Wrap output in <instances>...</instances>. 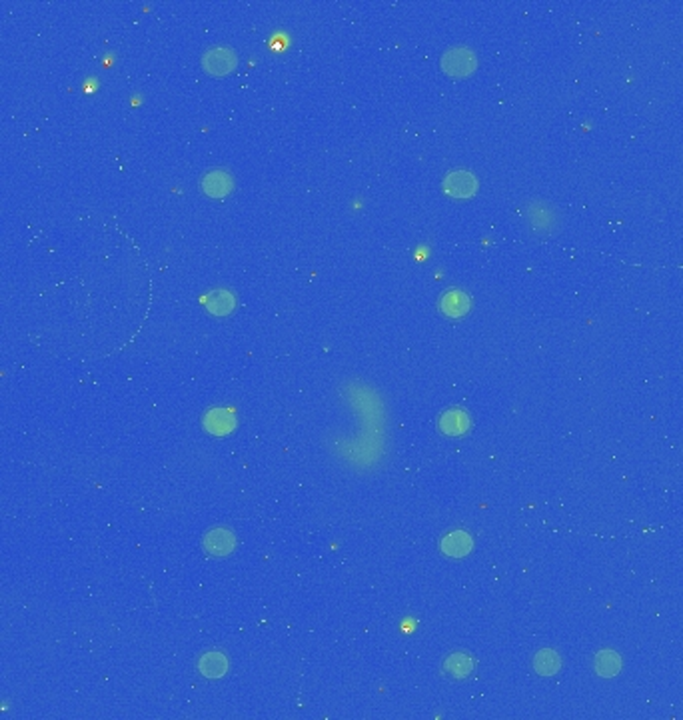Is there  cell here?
<instances>
[{"label":"cell","mask_w":683,"mask_h":720,"mask_svg":"<svg viewBox=\"0 0 683 720\" xmlns=\"http://www.w3.org/2000/svg\"><path fill=\"white\" fill-rule=\"evenodd\" d=\"M202 66L204 70L212 76H224L230 75L238 66V56L232 48L226 46H214L210 51H206L202 56Z\"/></svg>","instance_id":"1"},{"label":"cell","mask_w":683,"mask_h":720,"mask_svg":"<svg viewBox=\"0 0 683 720\" xmlns=\"http://www.w3.org/2000/svg\"><path fill=\"white\" fill-rule=\"evenodd\" d=\"M441 66L450 76H468L475 70L478 60H475V54L470 48L458 46V48H452V51L443 54Z\"/></svg>","instance_id":"2"},{"label":"cell","mask_w":683,"mask_h":720,"mask_svg":"<svg viewBox=\"0 0 683 720\" xmlns=\"http://www.w3.org/2000/svg\"><path fill=\"white\" fill-rule=\"evenodd\" d=\"M478 189V180L468 170H456L450 172L443 180V191L453 198H470Z\"/></svg>","instance_id":"3"},{"label":"cell","mask_w":683,"mask_h":720,"mask_svg":"<svg viewBox=\"0 0 683 720\" xmlns=\"http://www.w3.org/2000/svg\"><path fill=\"white\" fill-rule=\"evenodd\" d=\"M202 189L212 198H222L232 191V176L224 170H210L202 179Z\"/></svg>","instance_id":"4"},{"label":"cell","mask_w":683,"mask_h":720,"mask_svg":"<svg viewBox=\"0 0 683 720\" xmlns=\"http://www.w3.org/2000/svg\"><path fill=\"white\" fill-rule=\"evenodd\" d=\"M234 424H236L234 416L224 408H212L210 413L204 416V426L212 435H228L230 430H234Z\"/></svg>","instance_id":"5"},{"label":"cell","mask_w":683,"mask_h":720,"mask_svg":"<svg viewBox=\"0 0 683 720\" xmlns=\"http://www.w3.org/2000/svg\"><path fill=\"white\" fill-rule=\"evenodd\" d=\"M440 308L446 317H463L470 310V297L462 290H448L441 297Z\"/></svg>","instance_id":"6"},{"label":"cell","mask_w":683,"mask_h":720,"mask_svg":"<svg viewBox=\"0 0 683 720\" xmlns=\"http://www.w3.org/2000/svg\"><path fill=\"white\" fill-rule=\"evenodd\" d=\"M440 428L446 433V435L450 436L463 435V433L470 428V418H468V414L463 413V411H460V408H452V411L441 414Z\"/></svg>","instance_id":"7"},{"label":"cell","mask_w":683,"mask_h":720,"mask_svg":"<svg viewBox=\"0 0 683 720\" xmlns=\"http://www.w3.org/2000/svg\"><path fill=\"white\" fill-rule=\"evenodd\" d=\"M206 308L210 310L212 314L216 317H224V314H230L234 307H236V298L232 292L228 290H214L206 297Z\"/></svg>","instance_id":"8"},{"label":"cell","mask_w":683,"mask_h":720,"mask_svg":"<svg viewBox=\"0 0 683 720\" xmlns=\"http://www.w3.org/2000/svg\"><path fill=\"white\" fill-rule=\"evenodd\" d=\"M204 546L212 554H228L234 549V536H232V532H228V530L216 529L206 534Z\"/></svg>","instance_id":"9"},{"label":"cell","mask_w":683,"mask_h":720,"mask_svg":"<svg viewBox=\"0 0 683 720\" xmlns=\"http://www.w3.org/2000/svg\"><path fill=\"white\" fill-rule=\"evenodd\" d=\"M473 542L466 532H452L446 539L441 540V551L448 556H463L472 551Z\"/></svg>","instance_id":"10"},{"label":"cell","mask_w":683,"mask_h":720,"mask_svg":"<svg viewBox=\"0 0 683 720\" xmlns=\"http://www.w3.org/2000/svg\"><path fill=\"white\" fill-rule=\"evenodd\" d=\"M226 668H228L226 658L222 657L220 652H208L200 660V670H202V674H206L208 678L222 677L226 672Z\"/></svg>","instance_id":"11"},{"label":"cell","mask_w":683,"mask_h":720,"mask_svg":"<svg viewBox=\"0 0 683 720\" xmlns=\"http://www.w3.org/2000/svg\"><path fill=\"white\" fill-rule=\"evenodd\" d=\"M596 670L601 677H613L620 670V657L611 650H603L599 652L596 658Z\"/></svg>","instance_id":"12"},{"label":"cell","mask_w":683,"mask_h":720,"mask_svg":"<svg viewBox=\"0 0 683 720\" xmlns=\"http://www.w3.org/2000/svg\"><path fill=\"white\" fill-rule=\"evenodd\" d=\"M534 668H536L539 674L544 677H549V674H556L557 668H559V658L554 650H542L536 658H534Z\"/></svg>","instance_id":"13"},{"label":"cell","mask_w":683,"mask_h":720,"mask_svg":"<svg viewBox=\"0 0 683 720\" xmlns=\"http://www.w3.org/2000/svg\"><path fill=\"white\" fill-rule=\"evenodd\" d=\"M446 670L452 677H466L472 670V660L466 655H453L446 660Z\"/></svg>","instance_id":"14"}]
</instances>
